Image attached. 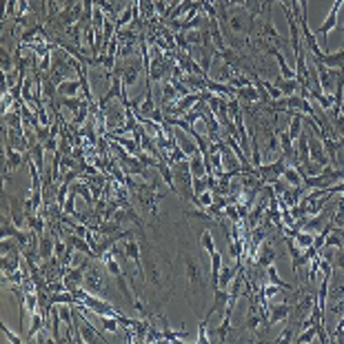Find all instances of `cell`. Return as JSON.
I'll use <instances>...</instances> for the list:
<instances>
[{
    "label": "cell",
    "mask_w": 344,
    "mask_h": 344,
    "mask_svg": "<svg viewBox=\"0 0 344 344\" xmlns=\"http://www.w3.org/2000/svg\"><path fill=\"white\" fill-rule=\"evenodd\" d=\"M94 29H96V36L100 34V29H103V25H104V18H103V11H100V7H96L94 9Z\"/></svg>",
    "instance_id": "obj_26"
},
{
    "label": "cell",
    "mask_w": 344,
    "mask_h": 344,
    "mask_svg": "<svg viewBox=\"0 0 344 344\" xmlns=\"http://www.w3.org/2000/svg\"><path fill=\"white\" fill-rule=\"evenodd\" d=\"M289 335H293V324H289V326H286V329L282 331V333L275 338V342H289V340H291Z\"/></svg>",
    "instance_id": "obj_30"
},
{
    "label": "cell",
    "mask_w": 344,
    "mask_h": 344,
    "mask_svg": "<svg viewBox=\"0 0 344 344\" xmlns=\"http://www.w3.org/2000/svg\"><path fill=\"white\" fill-rule=\"evenodd\" d=\"M125 255H127V260H134V264H136V269H138V275L142 277V280H147V273H144V267H142V258H140V246H138V242H136V238H129V240H125Z\"/></svg>",
    "instance_id": "obj_3"
},
{
    "label": "cell",
    "mask_w": 344,
    "mask_h": 344,
    "mask_svg": "<svg viewBox=\"0 0 344 344\" xmlns=\"http://www.w3.org/2000/svg\"><path fill=\"white\" fill-rule=\"evenodd\" d=\"M189 167H191V173L193 178H205L206 175V169H205V160H202V153H193L191 158H189Z\"/></svg>",
    "instance_id": "obj_8"
},
{
    "label": "cell",
    "mask_w": 344,
    "mask_h": 344,
    "mask_svg": "<svg viewBox=\"0 0 344 344\" xmlns=\"http://www.w3.org/2000/svg\"><path fill=\"white\" fill-rule=\"evenodd\" d=\"M317 335V326L315 324H311V326H307V329H302V333L295 338V342L298 344H304V342H311L313 338Z\"/></svg>",
    "instance_id": "obj_19"
},
{
    "label": "cell",
    "mask_w": 344,
    "mask_h": 344,
    "mask_svg": "<svg viewBox=\"0 0 344 344\" xmlns=\"http://www.w3.org/2000/svg\"><path fill=\"white\" fill-rule=\"evenodd\" d=\"M87 104H89V103H85L80 109H78L76 118H73V125H82V120H85V116H87Z\"/></svg>",
    "instance_id": "obj_31"
},
{
    "label": "cell",
    "mask_w": 344,
    "mask_h": 344,
    "mask_svg": "<svg viewBox=\"0 0 344 344\" xmlns=\"http://www.w3.org/2000/svg\"><path fill=\"white\" fill-rule=\"evenodd\" d=\"M258 82L264 87V89H267V94L271 96V100H280L282 96H284V94H282V89H277V87H275V85H271L269 80H258Z\"/></svg>",
    "instance_id": "obj_21"
},
{
    "label": "cell",
    "mask_w": 344,
    "mask_h": 344,
    "mask_svg": "<svg viewBox=\"0 0 344 344\" xmlns=\"http://www.w3.org/2000/svg\"><path fill=\"white\" fill-rule=\"evenodd\" d=\"M267 275H269V282H271V284H277V286H282L284 291H291V284H286V282L277 275V269L273 267V264H269V267H267Z\"/></svg>",
    "instance_id": "obj_15"
},
{
    "label": "cell",
    "mask_w": 344,
    "mask_h": 344,
    "mask_svg": "<svg viewBox=\"0 0 344 344\" xmlns=\"http://www.w3.org/2000/svg\"><path fill=\"white\" fill-rule=\"evenodd\" d=\"M85 309V307H82ZM89 311V309H87ZM120 315H96V320L103 324V329L104 331H109V333H116L118 331V326H120V320H118Z\"/></svg>",
    "instance_id": "obj_11"
},
{
    "label": "cell",
    "mask_w": 344,
    "mask_h": 344,
    "mask_svg": "<svg viewBox=\"0 0 344 344\" xmlns=\"http://www.w3.org/2000/svg\"><path fill=\"white\" fill-rule=\"evenodd\" d=\"M54 251H56V240H51L49 236H42L40 244H38V255H40L42 260H49Z\"/></svg>",
    "instance_id": "obj_10"
},
{
    "label": "cell",
    "mask_w": 344,
    "mask_h": 344,
    "mask_svg": "<svg viewBox=\"0 0 344 344\" xmlns=\"http://www.w3.org/2000/svg\"><path fill=\"white\" fill-rule=\"evenodd\" d=\"M229 302V289H215L213 291V304H211L209 313H206V320H211V315H215V313H220L224 307H227Z\"/></svg>",
    "instance_id": "obj_5"
},
{
    "label": "cell",
    "mask_w": 344,
    "mask_h": 344,
    "mask_svg": "<svg viewBox=\"0 0 344 344\" xmlns=\"http://www.w3.org/2000/svg\"><path fill=\"white\" fill-rule=\"evenodd\" d=\"M231 85L240 89V87H249V85H253V82H251L246 76H240V73H236V76H231Z\"/></svg>",
    "instance_id": "obj_28"
},
{
    "label": "cell",
    "mask_w": 344,
    "mask_h": 344,
    "mask_svg": "<svg viewBox=\"0 0 344 344\" xmlns=\"http://www.w3.org/2000/svg\"><path fill=\"white\" fill-rule=\"evenodd\" d=\"M82 286H85L89 293H103L104 289H107V280H104V273L100 271V269L96 267H89L85 271V282H82Z\"/></svg>",
    "instance_id": "obj_1"
},
{
    "label": "cell",
    "mask_w": 344,
    "mask_h": 344,
    "mask_svg": "<svg viewBox=\"0 0 344 344\" xmlns=\"http://www.w3.org/2000/svg\"><path fill=\"white\" fill-rule=\"evenodd\" d=\"M322 269V258H320V253L315 255V258L311 260V271H309V282H315V277H317V271Z\"/></svg>",
    "instance_id": "obj_24"
},
{
    "label": "cell",
    "mask_w": 344,
    "mask_h": 344,
    "mask_svg": "<svg viewBox=\"0 0 344 344\" xmlns=\"http://www.w3.org/2000/svg\"><path fill=\"white\" fill-rule=\"evenodd\" d=\"M215 202V196H213V191H209V189H206L205 193H202V196H198V200H196V206L198 209H209L211 205H213Z\"/></svg>",
    "instance_id": "obj_18"
},
{
    "label": "cell",
    "mask_w": 344,
    "mask_h": 344,
    "mask_svg": "<svg viewBox=\"0 0 344 344\" xmlns=\"http://www.w3.org/2000/svg\"><path fill=\"white\" fill-rule=\"evenodd\" d=\"M206 324H209V320H200V326H198V338H196V342L198 344H206L209 342V331H206Z\"/></svg>",
    "instance_id": "obj_22"
},
{
    "label": "cell",
    "mask_w": 344,
    "mask_h": 344,
    "mask_svg": "<svg viewBox=\"0 0 344 344\" xmlns=\"http://www.w3.org/2000/svg\"><path fill=\"white\" fill-rule=\"evenodd\" d=\"M282 178H284L286 182H289V187H302V175H300V171L295 169L293 165L286 167L284 173H282Z\"/></svg>",
    "instance_id": "obj_14"
},
{
    "label": "cell",
    "mask_w": 344,
    "mask_h": 344,
    "mask_svg": "<svg viewBox=\"0 0 344 344\" xmlns=\"http://www.w3.org/2000/svg\"><path fill=\"white\" fill-rule=\"evenodd\" d=\"M138 69H140L138 63H136L134 67H125V73H122V85H125V89L138 80Z\"/></svg>",
    "instance_id": "obj_16"
},
{
    "label": "cell",
    "mask_w": 344,
    "mask_h": 344,
    "mask_svg": "<svg viewBox=\"0 0 344 344\" xmlns=\"http://www.w3.org/2000/svg\"><path fill=\"white\" fill-rule=\"evenodd\" d=\"M184 271H187V280H189V284H200L202 282V271H200V267H198V262L193 258H184Z\"/></svg>",
    "instance_id": "obj_6"
},
{
    "label": "cell",
    "mask_w": 344,
    "mask_h": 344,
    "mask_svg": "<svg viewBox=\"0 0 344 344\" xmlns=\"http://www.w3.org/2000/svg\"><path fill=\"white\" fill-rule=\"evenodd\" d=\"M147 280H151L153 284H160V282H162L160 271H158V267H156V264H149V275H147Z\"/></svg>",
    "instance_id": "obj_29"
},
{
    "label": "cell",
    "mask_w": 344,
    "mask_h": 344,
    "mask_svg": "<svg viewBox=\"0 0 344 344\" xmlns=\"http://www.w3.org/2000/svg\"><path fill=\"white\" fill-rule=\"evenodd\" d=\"M0 329H2V335H5V340H7V342H14V344L25 342V338H18V335L14 333V331H9V329H7V324H2V326H0Z\"/></svg>",
    "instance_id": "obj_27"
},
{
    "label": "cell",
    "mask_w": 344,
    "mask_h": 344,
    "mask_svg": "<svg viewBox=\"0 0 344 344\" xmlns=\"http://www.w3.org/2000/svg\"><path fill=\"white\" fill-rule=\"evenodd\" d=\"M315 71H317V80H320L322 91L331 96V91H335V82H338L340 73L335 71V69H329L326 65H322V63H315Z\"/></svg>",
    "instance_id": "obj_2"
},
{
    "label": "cell",
    "mask_w": 344,
    "mask_h": 344,
    "mask_svg": "<svg viewBox=\"0 0 344 344\" xmlns=\"http://www.w3.org/2000/svg\"><path fill=\"white\" fill-rule=\"evenodd\" d=\"M342 5H344V0H335L333 2V7H331V11H329V18L317 27V36L326 38V34H331L335 29V25H338V14H340V9H342Z\"/></svg>",
    "instance_id": "obj_4"
},
{
    "label": "cell",
    "mask_w": 344,
    "mask_h": 344,
    "mask_svg": "<svg viewBox=\"0 0 344 344\" xmlns=\"http://www.w3.org/2000/svg\"><path fill=\"white\" fill-rule=\"evenodd\" d=\"M129 20H131V9H127V11H125V16H122V18L116 23V27H118V29H122L127 23H129Z\"/></svg>",
    "instance_id": "obj_32"
},
{
    "label": "cell",
    "mask_w": 344,
    "mask_h": 344,
    "mask_svg": "<svg viewBox=\"0 0 344 344\" xmlns=\"http://www.w3.org/2000/svg\"><path fill=\"white\" fill-rule=\"evenodd\" d=\"M258 89H255L253 85L249 87H240V89H236V98L238 100H244V103H255L258 100Z\"/></svg>",
    "instance_id": "obj_13"
},
{
    "label": "cell",
    "mask_w": 344,
    "mask_h": 344,
    "mask_svg": "<svg viewBox=\"0 0 344 344\" xmlns=\"http://www.w3.org/2000/svg\"><path fill=\"white\" fill-rule=\"evenodd\" d=\"M73 191L76 193H80L82 198H85V202L89 206H94V198H91V189L87 187V184H76V187H73Z\"/></svg>",
    "instance_id": "obj_23"
},
{
    "label": "cell",
    "mask_w": 344,
    "mask_h": 344,
    "mask_svg": "<svg viewBox=\"0 0 344 344\" xmlns=\"http://www.w3.org/2000/svg\"><path fill=\"white\" fill-rule=\"evenodd\" d=\"M175 142H178V147L182 149L184 153H187L189 158L193 156V153H198L200 151V149H198V144H193V138H189V136H182L178 131V134H175Z\"/></svg>",
    "instance_id": "obj_9"
},
{
    "label": "cell",
    "mask_w": 344,
    "mask_h": 344,
    "mask_svg": "<svg viewBox=\"0 0 344 344\" xmlns=\"http://www.w3.org/2000/svg\"><path fill=\"white\" fill-rule=\"evenodd\" d=\"M175 94H178V89H175L173 85H169V82H167V85H162V100H165V104L171 103V100L175 98Z\"/></svg>",
    "instance_id": "obj_25"
},
{
    "label": "cell",
    "mask_w": 344,
    "mask_h": 344,
    "mask_svg": "<svg viewBox=\"0 0 344 344\" xmlns=\"http://www.w3.org/2000/svg\"><path fill=\"white\" fill-rule=\"evenodd\" d=\"M211 289H218V280H220V271H222V253H211Z\"/></svg>",
    "instance_id": "obj_7"
},
{
    "label": "cell",
    "mask_w": 344,
    "mask_h": 344,
    "mask_svg": "<svg viewBox=\"0 0 344 344\" xmlns=\"http://www.w3.org/2000/svg\"><path fill=\"white\" fill-rule=\"evenodd\" d=\"M200 244H202V249L206 251V253H215V242H213V236H211V231H202V236H200Z\"/></svg>",
    "instance_id": "obj_17"
},
{
    "label": "cell",
    "mask_w": 344,
    "mask_h": 344,
    "mask_svg": "<svg viewBox=\"0 0 344 344\" xmlns=\"http://www.w3.org/2000/svg\"><path fill=\"white\" fill-rule=\"evenodd\" d=\"M273 260H275V251L269 249V246H262V255L258 258L260 267H269V264H273Z\"/></svg>",
    "instance_id": "obj_20"
},
{
    "label": "cell",
    "mask_w": 344,
    "mask_h": 344,
    "mask_svg": "<svg viewBox=\"0 0 344 344\" xmlns=\"http://www.w3.org/2000/svg\"><path fill=\"white\" fill-rule=\"evenodd\" d=\"M58 91L63 98H76L78 96V80H60Z\"/></svg>",
    "instance_id": "obj_12"
}]
</instances>
